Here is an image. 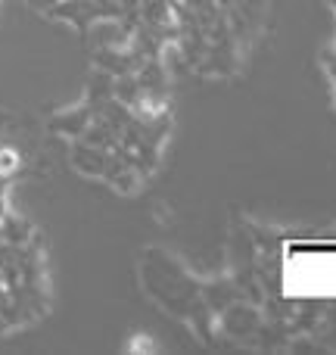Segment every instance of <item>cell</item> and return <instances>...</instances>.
<instances>
[{
  "instance_id": "277c9868",
  "label": "cell",
  "mask_w": 336,
  "mask_h": 355,
  "mask_svg": "<svg viewBox=\"0 0 336 355\" xmlns=\"http://www.w3.org/2000/svg\"><path fill=\"white\" fill-rule=\"evenodd\" d=\"M56 3H60V0H28V6H35V10H44V12H50Z\"/></svg>"
},
{
  "instance_id": "6da1fadb",
  "label": "cell",
  "mask_w": 336,
  "mask_h": 355,
  "mask_svg": "<svg viewBox=\"0 0 336 355\" xmlns=\"http://www.w3.org/2000/svg\"><path fill=\"white\" fill-rule=\"evenodd\" d=\"M221 327H224L231 337L246 340V337H252V334L262 331V315H258L252 306H246V302L233 300L221 309Z\"/></svg>"
},
{
  "instance_id": "3957f363",
  "label": "cell",
  "mask_w": 336,
  "mask_h": 355,
  "mask_svg": "<svg viewBox=\"0 0 336 355\" xmlns=\"http://www.w3.org/2000/svg\"><path fill=\"white\" fill-rule=\"evenodd\" d=\"M16 172H19V153L10 147H3L0 150V178H10Z\"/></svg>"
},
{
  "instance_id": "7a4b0ae2",
  "label": "cell",
  "mask_w": 336,
  "mask_h": 355,
  "mask_svg": "<svg viewBox=\"0 0 336 355\" xmlns=\"http://www.w3.org/2000/svg\"><path fill=\"white\" fill-rule=\"evenodd\" d=\"M106 159H109V150H106V147H97V144L85 141V137H75V147H72V166L78 168L81 175L103 178Z\"/></svg>"
}]
</instances>
